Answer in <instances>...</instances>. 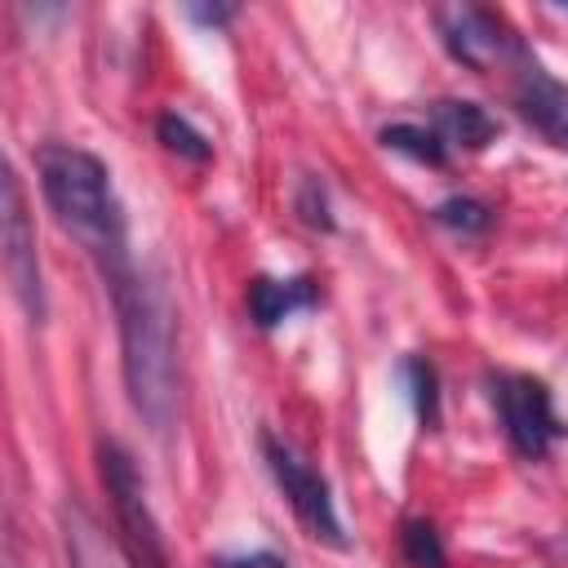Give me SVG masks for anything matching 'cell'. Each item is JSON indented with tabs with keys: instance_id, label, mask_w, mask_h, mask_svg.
I'll use <instances>...</instances> for the list:
<instances>
[{
	"instance_id": "obj_12",
	"label": "cell",
	"mask_w": 568,
	"mask_h": 568,
	"mask_svg": "<svg viewBox=\"0 0 568 568\" xmlns=\"http://www.w3.org/2000/svg\"><path fill=\"white\" fill-rule=\"evenodd\" d=\"M382 146L386 151H399V155H408L417 164H430V169H444L448 164V146L426 124H404V120L399 124H386L382 129Z\"/></svg>"
},
{
	"instance_id": "obj_19",
	"label": "cell",
	"mask_w": 568,
	"mask_h": 568,
	"mask_svg": "<svg viewBox=\"0 0 568 568\" xmlns=\"http://www.w3.org/2000/svg\"><path fill=\"white\" fill-rule=\"evenodd\" d=\"M235 13H240L235 4H186V18L200 27H226Z\"/></svg>"
},
{
	"instance_id": "obj_8",
	"label": "cell",
	"mask_w": 568,
	"mask_h": 568,
	"mask_svg": "<svg viewBox=\"0 0 568 568\" xmlns=\"http://www.w3.org/2000/svg\"><path fill=\"white\" fill-rule=\"evenodd\" d=\"M510 98H515L519 115H524L532 129H541L555 146L568 151V84L555 80L532 53H524V62L515 67Z\"/></svg>"
},
{
	"instance_id": "obj_1",
	"label": "cell",
	"mask_w": 568,
	"mask_h": 568,
	"mask_svg": "<svg viewBox=\"0 0 568 568\" xmlns=\"http://www.w3.org/2000/svg\"><path fill=\"white\" fill-rule=\"evenodd\" d=\"M36 173H40V191H44L58 226L89 253L102 284L111 288V297L124 293L138 280V266L129 253L124 204L111 186L106 164L84 146L44 142L36 151Z\"/></svg>"
},
{
	"instance_id": "obj_16",
	"label": "cell",
	"mask_w": 568,
	"mask_h": 568,
	"mask_svg": "<svg viewBox=\"0 0 568 568\" xmlns=\"http://www.w3.org/2000/svg\"><path fill=\"white\" fill-rule=\"evenodd\" d=\"M430 217H435L439 226L457 231V235H484V231L493 226L488 204H479V200H470V195H453V200L435 204V209H430Z\"/></svg>"
},
{
	"instance_id": "obj_18",
	"label": "cell",
	"mask_w": 568,
	"mask_h": 568,
	"mask_svg": "<svg viewBox=\"0 0 568 568\" xmlns=\"http://www.w3.org/2000/svg\"><path fill=\"white\" fill-rule=\"evenodd\" d=\"M209 568H288L275 550H248V555H217Z\"/></svg>"
},
{
	"instance_id": "obj_2",
	"label": "cell",
	"mask_w": 568,
	"mask_h": 568,
	"mask_svg": "<svg viewBox=\"0 0 568 568\" xmlns=\"http://www.w3.org/2000/svg\"><path fill=\"white\" fill-rule=\"evenodd\" d=\"M120 346H124V386L133 408L146 417L155 435H164L178 417V333H173V297L164 280L142 275L115 293Z\"/></svg>"
},
{
	"instance_id": "obj_15",
	"label": "cell",
	"mask_w": 568,
	"mask_h": 568,
	"mask_svg": "<svg viewBox=\"0 0 568 568\" xmlns=\"http://www.w3.org/2000/svg\"><path fill=\"white\" fill-rule=\"evenodd\" d=\"M399 550L413 568H448V550H444V537L430 519H408L404 532H399Z\"/></svg>"
},
{
	"instance_id": "obj_10",
	"label": "cell",
	"mask_w": 568,
	"mask_h": 568,
	"mask_svg": "<svg viewBox=\"0 0 568 568\" xmlns=\"http://www.w3.org/2000/svg\"><path fill=\"white\" fill-rule=\"evenodd\" d=\"M62 532H67V555L75 568H133L129 550L115 537H106V528L80 501L62 510Z\"/></svg>"
},
{
	"instance_id": "obj_5",
	"label": "cell",
	"mask_w": 568,
	"mask_h": 568,
	"mask_svg": "<svg viewBox=\"0 0 568 568\" xmlns=\"http://www.w3.org/2000/svg\"><path fill=\"white\" fill-rule=\"evenodd\" d=\"M262 457H266V466H271L280 493L288 497L293 515L311 528V537L324 541V546H333V550H342V546H346V532H342V519H337L328 479H324L293 444H284V439L271 435V430H262Z\"/></svg>"
},
{
	"instance_id": "obj_17",
	"label": "cell",
	"mask_w": 568,
	"mask_h": 568,
	"mask_svg": "<svg viewBox=\"0 0 568 568\" xmlns=\"http://www.w3.org/2000/svg\"><path fill=\"white\" fill-rule=\"evenodd\" d=\"M293 209H297V217H302L306 226H315V231H333V213H328V195H324L320 178H302Z\"/></svg>"
},
{
	"instance_id": "obj_6",
	"label": "cell",
	"mask_w": 568,
	"mask_h": 568,
	"mask_svg": "<svg viewBox=\"0 0 568 568\" xmlns=\"http://www.w3.org/2000/svg\"><path fill=\"white\" fill-rule=\"evenodd\" d=\"M98 462H102V484L111 493V506H115V524L124 528V550L133 559V568H169L164 564V541H160V528L146 510V493H142V475L133 466V457L115 444V439H102L98 444Z\"/></svg>"
},
{
	"instance_id": "obj_11",
	"label": "cell",
	"mask_w": 568,
	"mask_h": 568,
	"mask_svg": "<svg viewBox=\"0 0 568 568\" xmlns=\"http://www.w3.org/2000/svg\"><path fill=\"white\" fill-rule=\"evenodd\" d=\"M430 129L439 133V142L453 151H484L493 138H497V120L479 106V102H466V98H439L430 106Z\"/></svg>"
},
{
	"instance_id": "obj_9",
	"label": "cell",
	"mask_w": 568,
	"mask_h": 568,
	"mask_svg": "<svg viewBox=\"0 0 568 568\" xmlns=\"http://www.w3.org/2000/svg\"><path fill=\"white\" fill-rule=\"evenodd\" d=\"M320 302V284L311 275H293V280H271L257 275L248 284V315L257 328H280L284 320H293L297 311H311Z\"/></svg>"
},
{
	"instance_id": "obj_3",
	"label": "cell",
	"mask_w": 568,
	"mask_h": 568,
	"mask_svg": "<svg viewBox=\"0 0 568 568\" xmlns=\"http://www.w3.org/2000/svg\"><path fill=\"white\" fill-rule=\"evenodd\" d=\"M430 18L439 27L444 49L466 71H475V75L515 71L524 62V53H528V44L515 36V27L497 9H484V4H439Z\"/></svg>"
},
{
	"instance_id": "obj_4",
	"label": "cell",
	"mask_w": 568,
	"mask_h": 568,
	"mask_svg": "<svg viewBox=\"0 0 568 568\" xmlns=\"http://www.w3.org/2000/svg\"><path fill=\"white\" fill-rule=\"evenodd\" d=\"M488 399L497 408V422H501L510 448L528 462H541L555 448V439H564V430H568L555 417L546 382L532 373H510V368L488 373Z\"/></svg>"
},
{
	"instance_id": "obj_14",
	"label": "cell",
	"mask_w": 568,
	"mask_h": 568,
	"mask_svg": "<svg viewBox=\"0 0 568 568\" xmlns=\"http://www.w3.org/2000/svg\"><path fill=\"white\" fill-rule=\"evenodd\" d=\"M155 138L164 142V151H173V155L186 160V164H209V160H213V142H209L186 115H178V111H169V115L155 120Z\"/></svg>"
},
{
	"instance_id": "obj_7",
	"label": "cell",
	"mask_w": 568,
	"mask_h": 568,
	"mask_svg": "<svg viewBox=\"0 0 568 568\" xmlns=\"http://www.w3.org/2000/svg\"><path fill=\"white\" fill-rule=\"evenodd\" d=\"M4 231V275L13 284V297L22 302L27 320L40 324L44 320V284H40V262H36V235L27 222V195H22V178L13 164H4V213H0Z\"/></svg>"
},
{
	"instance_id": "obj_13",
	"label": "cell",
	"mask_w": 568,
	"mask_h": 568,
	"mask_svg": "<svg viewBox=\"0 0 568 568\" xmlns=\"http://www.w3.org/2000/svg\"><path fill=\"white\" fill-rule=\"evenodd\" d=\"M404 382H408V399H413V413L422 422V430H435L439 426V373L426 355H408L404 359Z\"/></svg>"
}]
</instances>
